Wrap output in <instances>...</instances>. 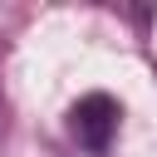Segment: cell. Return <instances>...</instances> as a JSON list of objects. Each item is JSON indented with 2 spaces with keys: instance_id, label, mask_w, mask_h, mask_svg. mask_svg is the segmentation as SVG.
Segmentation results:
<instances>
[{
  "instance_id": "obj_1",
  "label": "cell",
  "mask_w": 157,
  "mask_h": 157,
  "mask_svg": "<svg viewBox=\"0 0 157 157\" xmlns=\"http://www.w3.org/2000/svg\"><path fill=\"white\" fill-rule=\"evenodd\" d=\"M118 123H123V108L113 93H83L74 108H69V132L78 137V147H88L93 157H103L118 137Z\"/></svg>"
}]
</instances>
